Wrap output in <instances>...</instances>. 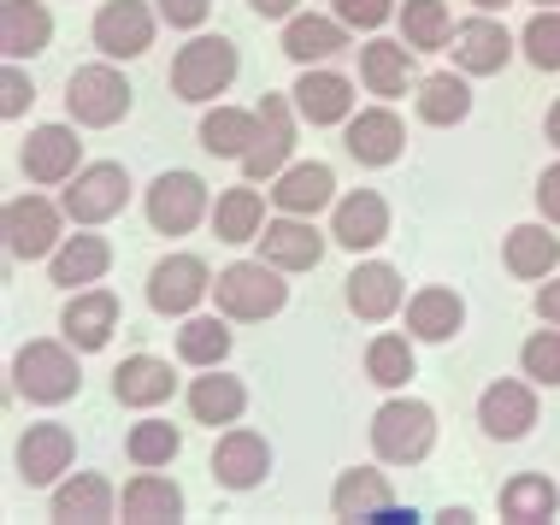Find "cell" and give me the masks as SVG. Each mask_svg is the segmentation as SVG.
I'll return each instance as SVG.
<instances>
[{
    "label": "cell",
    "mask_w": 560,
    "mask_h": 525,
    "mask_svg": "<svg viewBox=\"0 0 560 525\" xmlns=\"http://www.w3.org/2000/svg\"><path fill=\"white\" fill-rule=\"evenodd\" d=\"M213 295L224 319H271L290 302V283H283V266L271 260H236L213 278Z\"/></svg>",
    "instance_id": "6da1fadb"
},
{
    "label": "cell",
    "mask_w": 560,
    "mask_h": 525,
    "mask_svg": "<svg viewBox=\"0 0 560 525\" xmlns=\"http://www.w3.org/2000/svg\"><path fill=\"white\" fill-rule=\"evenodd\" d=\"M436 443V413L425 401H384V408L372 413V448L377 460H389V467H413V460H425Z\"/></svg>",
    "instance_id": "7a4b0ae2"
},
{
    "label": "cell",
    "mask_w": 560,
    "mask_h": 525,
    "mask_svg": "<svg viewBox=\"0 0 560 525\" xmlns=\"http://www.w3.org/2000/svg\"><path fill=\"white\" fill-rule=\"evenodd\" d=\"M236 83V42L224 36H195L172 59V89L177 101H213Z\"/></svg>",
    "instance_id": "3957f363"
},
{
    "label": "cell",
    "mask_w": 560,
    "mask_h": 525,
    "mask_svg": "<svg viewBox=\"0 0 560 525\" xmlns=\"http://www.w3.org/2000/svg\"><path fill=\"white\" fill-rule=\"evenodd\" d=\"M12 384H19V396L54 408V401L78 396L83 372H78V360H71V349H59V342H24L19 360H12Z\"/></svg>",
    "instance_id": "277c9868"
},
{
    "label": "cell",
    "mask_w": 560,
    "mask_h": 525,
    "mask_svg": "<svg viewBox=\"0 0 560 525\" xmlns=\"http://www.w3.org/2000/svg\"><path fill=\"white\" fill-rule=\"evenodd\" d=\"M66 113L89 130H107L130 113V83L113 66H78L66 83Z\"/></svg>",
    "instance_id": "5b68a950"
},
{
    "label": "cell",
    "mask_w": 560,
    "mask_h": 525,
    "mask_svg": "<svg viewBox=\"0 0 560 525\" xmlns=\"http://www.w3.org/2000/svg\"><path fill=\"white\" fill-rule=\"evenodd\" d=\"M201 295H213V272H207L201 254H172V260H160L154 278H148V307L165 313V319L195 313Z\"/></svg>",
    "instance_id": "8992f818"
},
{
    "label": "cell",
    "mask_w": 560,
    "mask_h": 525,
    "mask_svg": "<svg viewBox=\"0 0 560 525\" xmlns=\"http://www.w3.org/2000/svg\"><path fill=\"white\" fill-rule=\"evenodd\" d=\"M125 195H130V177L125 166H113V160H101V166H83L78 177H71L66 189V219L71 224H107L113 213H125Z\"/></svg>",
    "instance_id": "52a82bcc"
},
{
    "label": "cell",
    "mask_w": 560,
    "mask_h": 525,
    "mask_svg": "<svg viewBox=\"0 0 560 525\" xmlns=\"http://www.w3.org/2000/svg\"><path fill=\"white\" fill-rule=\"evenodd\" d=\"M59 213L66 207L42 201V195H19V201H7V254L12 260H54L59 248Z\"/></svg>",
    "instance_id": "ba28073f"
},
{
    "label": "cell",
    "mask_w": 560,
    "mask_h": 525,
    "mask_svg": "<svg viewBox=\"0 0 560 525\" xmlns=\"http://www.w3.org/2000/svg\"><path fill=\"white\" fill-rule=\"evenodd\" d=\"M207 213V184L195 172H160L154 189H148V219H154V231L165 236H184L195 231Z\"/></svg>",
    "instance_id": "9c48e42d"
},
{
    "label": "cell",
    "mask_w": 560,
    "mask_h": 525,
    "mask_svg": "<svg viewBox=\"0 0 560 525\" xmlns=\"http://www.w3.org/2000/svg\"><path fill=\"white\" fill-rule=\"evenodd\" d=\"M254 113H260V137H254V148L242 154V172H248V184H266V177H278L283 166H290L295 125H290V101L283 95H266Z\"/></svg>",
    "instance_id": "30bf717a"
},
{
    "label": "cell",
    "mask_w": 560,
    "mask_h": 525,
    "mask_svg": "<svg viewBox=\"0 0 560 525\" xmlns=\"http://www.w3.org/2000/svg\"><path fill=\"white\" fill-rule=\"evenodd\" d=\"M95 48L107 59H136L154 48V12L142 0H107L95 12Z\"/></svg>",
    "instance_id": "8fae6325"
},
{
    "label": "cell",
    "mask_w": 560,
    "mask_h": 525,
    "mask_svg": "<svg viewBox=\"0 0 560 525\" xmlns=\"http://www.w3.org/2000/svg\"><path fill=\"white\" fill-rule=\"evenodd\" d=\"M83 142H78V130H66V125H42V130H30V142H24V177L30 184H71L83 166Z\"/></svg>",
    "instance_id": "7c38bea8"
},
{
    "label": "cell",
    "mask_w": 560,
    "mask_h": 525,
    "mask_svg": "<svg viewBox=\"0 0 560 525\" xmlns=\"http://www.w3.org/2000/svg\"><path fill=\"white\" fill-rule=\"evenodd\" d=\"M448 48H454V66L466 78H490V71H502L513 59V36L495 19H466V24H454Z\"/></svg>",
    "instance_id": "4fadbf2b"
},
{
    "label": "cell",
    "mask_w": 560,
    "mask_h": 525,
    "mask_svg": "<svg viewBox=\"0 0 560 525\" xmlns=\"http://www.w3.org/2000/svg\"><path fill=\"white\" fill-rule=\"evenodd\" d=\"M260 260L283 266V272H313V266L325 260V236L313 231L301 213H283V219H271L260 231Z\"/></svg>",
    "instance_id": "5bb4252c"
},
{
    "label": "cell",
    "mask_w": 560,
    "mask_h": 525,
    "mask_svg": "<svg viewBox=\"0 0 560 525\" xmlns=\"http://www.w3.org/2000/svg\"><path fill=\"white\" fill-rule=\"evenodd\" d=\"M271 472V448L260 431H224L213 448V478L224 490H254Z\"/></svg>",
    "instance_id": "9a60e30c"
},
{
    "label": "cell",
    "mask_w": 560,
    "mask_h": 525,
    "mask_svg": "<svg viewBox=\"0 0 560 525\" xmlns=\"http://www.w3.org/2000/svg\"><path fill=\"white\" fill-rule=\"evenodd\" d=\"M330 236H337L342 248H377L389 236V207H384V195L377 189H354V195H342L337 201V219H330Z\"/></svg>",
    "instance_id": "2e32d148"
},
{
    "label": "cell",
    "mask_w": 560,
    "mask_h": 525,
    "mask_svg": "<svg viewBox=\"0 0 560 525\" xmlns=\"http://www.w3.org/2000/svg\"><path fill=\"white\" fill-rule=\"evenodd\" d=\"M71 431L59 425V419H48V425H30L24 443H19V478L24 485H54L59 472H71Z\"/></svg>",
    "instance_id": "e0dca14e"
},
{
    "label": "cell",
    "mask_w": 560,
    "mask_h": 525,
    "mask_svg": "<svg viewBox=\"0 0 560 525\" xmlns=\"http://www.w3.org/2000/svg\"><path fill=\"white\" fill-rule=\"evenodd\" d=\"M478 425L490 431V438H502V443L525 438V431L537 425V396L525 384H513V378L490 384V389H483V401H478Z\"/></svg>",
    "instance_id": "ac0fdd59"
},
{
    "label": "cell",
    "mask_w": 560,
    "mask_h": 525,
    "mask_svg": "<svg viewBox=\"0 0 560 525\" xmlns=\"http://www.w3.org/2000/svg\"><path fill=\"white\" fill-rule=\"evenodd\" d=\"M342 142H348V154H354L360 166H389V160L401 154L407 130H401V118L389 107H366V113L348 118V137Z\"/></svg>",
    "instance_id": "d6986e66"
},
{
    "label": "cell",
    "mask_w": 560,
    "mask_h": 525,
    "mask_svg": "<svg viewBox=\"0 0 560 525\" xmlns=\"http://www.w3.org/2000/svg\"><path fill=\"white\" fill-rule=\"evenodd\" d=\"M330 195H337V177H330V166H319V160H301V166H283L271 177V201H278L283 213H301V219H313L319 207H330Z\"/></svg>",
    "instance_id": "ffe728a7"
},
{
    "label": "cell",
    "mask_w": 560,
    "mask_h": 525,
    "mask_svg": "<svg viewBox=\"0 0 560 525\" xmlns=\"http://www.w3.org/2000/svg\"><path fill=\"white\" fill-rule=\"evenodd\" d=\"M295 107L307 125H348L354 118V83L342 78V71H313L295 83Z\"/></svg>",
    "instance_id": "44dd1931"
},
{
    "label": "cell",
    "mask_w": 560,
    "mask_h": 525,
    "mask_svg": "<svg viewBox=\"0 0 560 525\" xmlns=\"http://www.w3.org/2000/svg\"><path fill=\"white\" fill-rule=\"evenodd\" d=\"M48 42H54V19L42 0H0V54L36 59Z\"/></svg>",
    "instance_id": "7402d4cb"
},
{
    "label": "cell",
    "mask_w": 560,
    "mask_h": 525,
    "mask_svg": "<svg viewBox=\"0 0 560 525\" xmlns=\"http://www.w3.org/2000/svg\"><path fill=\"white\" fill-rule=\"evenodd\" d=\"M113 331H118L113 290H78V295H71V307H66V342H71V349L95 354V349H107Z\"/></svg>",
    "instance_id": "603a6c76"
},
{
    "label": "cell",
    "mask_w": 560,
    "mask_h": 525,
    "mask_svg": "<svg viewBox=\"0 0 560 525\" xmlns=\"http://www.w3.org/2000/svg\"><path fill=\"white\" fill-rule=\"evenodd\" d=\"M125 520H136V525H154V520H184V490L172 485L160 467H142L125 485Z\"/></svg>",
    "instance_id": "cb8c5ba5"
},
{
    "label": "cell",
    "mask_w": 560,
    "mask_h": 525,
    "mask_svg": "<svg viewBox=\"0 0 560 525\" xmlns=\"http://www.w3.org/2000/svg\"><path fill=\"white\" fill-rule=\"evenodd\" d=\"M107 266H113L107 236H66V243L54 248L48 272H54L59 290H83V283H101V278H107Z\"/></svg>",
    "instance_id": "d4e9b609"
},
{
    "label": "cell",
    "mask_w": 560,
    "mask_h": 525,
    "mask_svg": "<svg viewBox=\"0 0 560 525\" xmlns=\"http://www.w3.org/2000/svg\"><path fill=\"white\" fill-rule=\"evenodd\" d=\"M348 307L360 313V319H389V313L401 307V272L396 266H384V260H366V266H354L348 272Z\"/></svg>",
    "instance_id": "484cf974"
},
{
    "label": "cell",
    "mask_w": 560,
    "mask_h": 525,
    "mask_svg": "<svg viewBox=\"0 0 560 525\" xmlns=\"http://www.w3.org/2000/svg\"><path fill=\"white\" fill-rule=\"evenodd\" d=\"M342 48H348L342 19H313V12H301V19L283 24V54H290L295 66H319V59L342 54Z\"/></svg>",
    "instance_id": "4316f807"
},
{
    "label": "cell",
    "mask_w": 560,
    "mask_h": 525,
    "mask_svg": "<svg viewBox=\"0 0 560 525\" xmlns=\"http://www.w3.org/2000/svg\"><path fill=\"white\" fill-rule=\"evenodd\" d=\"M113 396L125 401V408H160V401L172 396V366L154 354H130L125 366L113 372Z\"/></svg>",
    "instance_id": "83f0119b"
},
{
    "label": "cell",
    "mask_w": 560,
    "mask_h": 525,
    "mask_svg": "<svg viewBox=\"0 0 560 525\" xmlns=\"http://www.w3.org/2000/svg\"><path fill=\"white\" fill-rule=\"evenodd\" d=\"M460 319H466V302L454 290H436V283L407 302V331H413L419 342H448L454 331H460Z\"/></svg>",
    "instance_id": "f1b7e54d"
},
{
    "label": "cell",
    "mask_w": 560,
    "mask_h": 525,
    "mask_svg": "<svg viewBox=\"0 0 560 525\" xmlns=\"http://www.w3.org/2000/svg\"><path fill=\"white\" fill-rule=\"evenodd\" d=\"M242 408H248V389H242V378H224L219 366H207V378L189 384V413L201 425H236Z\"/></svg>",
    "instance_id": "f546056e"
},
{
    "label": "cell",
    "mask_w": 560,
    "mask_h": 525,
    "mask_svg": "<svg viewBox=\"0 0 560 525\" xmlns=\"http://www.w3.org/2000/svg\"><path fill=\"white\" fill-rule=\"evenodd\" d=\"M389 502H396V490H389V478L372 472V467L342 472L337 490H330V508H337V520H377Z\"/></svg>",
    "instance_id": "4dcf8cb0"
},
{
    "label": "cell",
    "mask_w": 560,
    "mask_h": 525,
    "mask_svg": "<svg viewBox=\"0 0 560 525\" xmlns=\"http://www.w3.org/2000/svg\"><path fill=\"white\" fill-rule=\"evenodd\" d=\"M54 520H66V525H101V520H113V485H107V478H95V472L66 478V485L54 490Z\"/></svg>",
    "instance_id": "1f68e13d"
},
{
    "label": "cell",
    "mask_w": 560,
    "mask_h": 525,
    "mask_svg": "<svg viewBox=\"0 0 560 525\" xmlns=\"http://www.w3.org/2000/svg\"><path fill=\"white\" fill-rule=\"evenodd\" d=\"M360 78H366L372 95H407L413 48H407V42H366V48H360Z\"/></svg>",
    "instance_id": "d6a6232c"
},
{
    "label": "cell",
    "mask_w": 560,
    "mask_h": 525,
    "mask_svg": "<svg viewBox=\"0 0 560 525\" xmlns=\"http://www.w3.org/2000/svg\"><path fill=\"white\" fill-rule=\"evenodd\" d=\"M266 231V201L260 189H224L213 207V236L219 243H260Z\"/></svg>",
    "instance_id": "836d02e7"
},
{
    "label": "cell",
    "mask_w": 560,
    "mask_h": 525,
    "mask_svg": "<svg viewBox=\"0 0 560 525\" xmlns=\"http://www.w3.org/2000/svg\"><path fill=\"white\" fill-rule=\"evenodd\" d=\"M560 266V236L549 224H520L508 231V272L513 278H549Z\"/></svg>",
    "instance_id": "e575fe53"
},
{
    "label": "cell",
    "mask_w": 560,
    "mask_h": 525,
    "mask_svg": "<svg viewBox=\"0 0 560 525\" xmlns=\"http://www.w3.org/2000/svg\"><path fill=\"white\" fill-rule=\"evenodd\" d=\"M260 137V113H242V107H213L201 118V148L207 154H224V160H242Z\"/></svg>",
    "instance_id": "d590c367"
},
{
    "label": "cell",
    "mask_w": 560,
    "mask_h": 525,
    "mask_svg": "<svg viewBox=\"0 0 560 525\" xmlns=\"http://www.w3.org/2000/svg\"><path fill=\"white\" fill-rule=\"evenodd\" d=\"M466 113H472V89H466V78L436 71V78L419 83V118H425V125H460Z\"/></svg>",
    "instance_id": "8d00e7d4"
},
{
    "label": "cell",
    "mask_w": 560,
    "mask_h": 525,
    "mask_svg": "<svg viewBox=\"0 0 560 525\" xmlns=\"http://www.w3.org/2000/svg\"><path fill=\"white\" fill-rule=\"evenodd\" d=\"M555 508H560V490L549 485V478H537V472H520L502 490V514L513 525H542V520H555Z\"/></svg>",
    "instance_id": "74e56055"
},
{
    "label": "cell",
    "mask_w": 560,
    "mask_h": 525,
    "mask_svg": "<svg viewBox=\"0 0 560 525\" xmlns=\"http://www.w3.org/2000/svg\"><path fill=\"white\" fill-rule=\"evenodd\" d=\"M401 36H407V48H413V54L448 48V36H454L448 7H443V0H407V7H401Z\"/></svg>",
    "instance_id": "f35d334b"
},
{
    "label": "cell",
    "mask_w": 560,
    "mask_h": 525,
    "mask_svg": "<svg viewBox=\"0 0 560 525\" xmlns=\"http://www.w3.org/2000/svg\"><path fill=\"white\" fill-rule=\"evenodd\" d=\"M366 378L384 384V389H401L407 378H413V342L396 337V331L372 337V349H366Z\"/></svg>",
    "instance_id": "ab89813d"
},
{
    "label": "cell",
    "mask_w": 560,
    "mask_h": 525,
    "mask_svg": "<svg viewBox=\"0 0 560 525\" xmlns=\"http://www.w3.org/2000/svg\"><path fill=\"white\" fill-rule=\"evenodd\" d=\"M177 354L189 360V366H224V354H231V331H224V319H184V331H177Z\"/></svg>",
    "instance_id": "60d3db41"
},
{
    "label": "cell",
    "mask_w": 560,
    "mask_h": 525,
    "mask_svg": "<svg viewBox=\"0 0 560 525\" xmlns=\"http://www.w3.org/2000/svg\"><path fill=\"white\" fill-rule=\"evenodd\" d=\"M130 460L136 467H172L184 438H177V425H165V419H142V425H130Z\"/></svg>",
    "instance_id": "b9f144b4"
},
{
    "label": "cell",
    "mask_w": 560,
    "mask_h": 525,
    "mask_svg": "<svg viewBox=\"0 0 560 525\" xmlns=\"http://www.w3.org/2000/svg\"><path fill=\"white\" fill-rule=\"evenodd\" d=\"M525 59H532L537 71H560V12L542 7L532 24H525Z\"/></svg>",
    "instance_id": "7bdbcfd3"
},
{
    "label": "cell",
    "mask_w": 560,
    "mask_h": 525,
    "mask_svg": "<svg viewBox=\"0 0 560 525\" xmlns=\"http://www.w3.org/2000/svg\"><path fill=\"white\" fill-rule=\"evenodd\" d=\"M520 366H525V378H537V384H560V331H537L525 342Z\"/></svg>",
    "instance_id": "ee69618b"
},
{
    "label": "cell",
    "mask_w": 560,
    "mask_h": 525,
    "mask_svg": "<svg viewBox=\"0 0 560 525\" xmlns=\"http://www.w3.org/2000/svg\"><path fill=\"white\" fill-rule=\"evenodd\" d=\"M389 12H396V0H337V19L348 30H377Z\"/></svg>",
    "instance_id": "f6af8a7d"
},
{
    "label": "cell",
    "mask_w": 560,
    "mask_h": 525,
    "mask_svg": "<svg viewBox=\"0 0 560 525\" xmlns=\"http://www.w3.org/2000/svg\"><path fill=\"white\" fill-rule=\"evenodd\" d=\"M207 12H213V0H160V19L172 30H195L207 24Z\"/></svg>",
    "instance_id": "bcb514c9"
},
{
    "label": "cell",
    "mask_w": 560,
    "mask_h": 525,
    "mask_svg": "<svg viewBox=\"0 0 560 525\" xmlns=\"http://www.w3.org/2000/svg\"><path fill=\"white\" fill-rule=\"evenodd\" d=\"M30 107V83H24V71H19V59L7 66V78H0V113L7 118H19Z\"/></svg>",
    "instance_id": "7dc6e473"
},
{
    "label": "cell",
    "mask_w": 560,
    "mask_h": 525,
    "mask_svg": "<svg viewBox=\"0 0 560 525\" xmlns=\"http://www.w3.org/2000/svg\"><path fill=\"white\" fill-rule=\"evenodd\" d=\"M537 207H542V219L560 224V166L542 172V184H537Z\"/></svg>",
    "instance_id": "c3c4849f"
},
{
    "label": "cell",
    "mask_w": 560,
    "mask_h": 525,
    "mask_svg": "<svg viewBox=\"0 0 560 525\" xmlns=\"http://www.w3.org/2000/svg\"><path fill=\"white\" fill-rule=\"evenodd\" d=\"M537 313H542L549 325H560V278H555V283H542V295H537Z\"/></svg>",
    "instance_id": "681fc988"
},
{
    "label": "cell",
    "mask_w": 560,
    "mask_h": 525,
    "mask_svg": "<svg viewBox=\"0 0 560 525\" xmlns=\"http://www.w3.org/2000/svg\"><path fill=\"white\" fill-rule=\"evenodd\" d=\"M260 19H295V0H248Z\"/></svg>",
    "instance_id": "f907efd6"
},
{
    "label": "cell",
    "mask_w": 560,
    "mask_h": 525,
    "mask_svg": "<svg viewBox=\"0 0 560 525\" xmlns=\"http://www.w3.org/2000/svg\"><path fill=\"white\" fill-rule=\"evenodd\" d=\"M542 130H549V142L560 148V101H555V107H549V118H542Z\"/></svg>",
    "instance_id": "816d5d0a"
},
{
    "label": "cell",
    "mask_w": 560,
    "mask_h": 525,
    "mask_svg": "<svg viewBox=\"0 0 560 525\" xmlns=\"http://www.w3.org/2000/svg\"><path fill=\"white\" fill-rule=\"evenodd\" d=\"M472 7H478V12H495V7H508V0H472Z\"/></svg>",
    "instance_id": "f5cc1de1"
},
{
    "label": "cell",
    "mask_w": 560,
    "mask_h": 525,
    "mask_svg": "<svg viewBox=\"0 0 560 525\" xmlns=\"http://www.w3.org/2000/svg\"><path fill=\"white\" fill-rule=\"evenodd\" d=\"M542 7H560V0H542Z\"/></svg>",
    "instance_id": "db71d44e"
}]
</instances>
